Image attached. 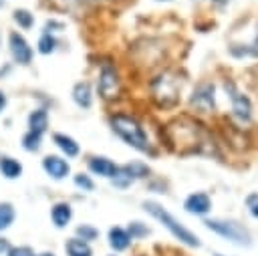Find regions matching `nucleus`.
<instances>
[{
  "label": "nucleus",
  "mask_w": 258,
  "mask_h": 256,
  "mask_svg": "<svg viewBox=\"0 0 258 256\" xmlns=\"http://www.w3.org/2000/svg\"><path fill=\"white\" fill-rule=\"evenodd\" d=\"M52 141H54V145H56L67 157H77V155H79V143H77L73 137H69V135H64V133H54V135H52Z\"/></svg>",
  "instance_id": "obj_17"
},
{
  "label": "nucleus",
  "mask_w": 258,
  "mask_h": 256,
  "mask_svg": "<svg viewBox=\"0 0 258 256\" xmlns=\"http://www.w3.org/2000/svg\"><path fill=\"white\" fill-rule=\"evenodd\" d=\"M183 208H185L189 214H206V212L212 208V202H210V198H208L206 194L198 191V194L187 196V200H185Z\"/></svg>",
  "instance_id": "obj_12"
},
{
  "label": "nucleus",
  "mask_w": 258,
  "mask_h": 256,
  "mask_svg": "<svg viewBox=\"0 0 258 256\" xmlns=\"http://www.w3.org/2000/svg\"><path fill=\"white\" fill-rule=\"evenodd\" d=\"M8 248H10L8 240H6V238H0V256H2L4 252H8Z\"/></svg>",
  "instance_id": "obj_32"
},
{
  "label": "nucleus",
  "mask_w": 258,
  "mask_h": 256,
  "mask_svg": "<svg viewBox=\"0 0 258 256\" xmlns=\"http://www.w3.org/2000/svg\"><path fill=\"white\" fill-rule=\"evenodd\" d=\"M143 208H145V212H149L155 220H159L177 240H181L183 244H187V246H200V240H198V236H194L187 228H183L167 210H163L159 204H155V202H143Z\"/></svg>",
  "instance_id": "obj_4"
},
{
  "label": "nucleus",
  "mask_w": 258,
  "mask_h": 256,
  "mask_svg": "<svg viewBox=\"0 0 258 256\" xmlns=\"http://www.w3.org/2000/svg\"><path fill=\"white\" fill-rule=\"evenodd\" d=\"M50 218H52V224L56 228H64L71 222V218H73V210H71V206L67 202H58V204L52 206Z\"/></svg>",
  "instance_id": "obj_14"
},
{
  "label": "nucleus",
  "mask_w": 258,
  "mask_h": 256,
  "mask_svg": "<svg viewBox=\"0 0 258 256\" xmlns=\"http://www.w3.org/2000/svg\"><path fill=\"white\" fill-rule=\"evenodd\" d=\"M206 226L210 230H214L216 234L232 240L234 244H240V246H248L250 244V234L236 222H222V220H206Z\"/></svg>",
  "instance_id": "obj_5"
},
{
  "label": "nucleus",
  "mask_w": 258,
  "mask_h": 256,
  "mask_svg": "<svg viewBox=\"0 0 258 256\" xmlns=\"http://www.w3.org/2000/svg\"><path fill=\"white\" fill-rule=\"evenodd\" d=\"M8 256H36L30 246H12L8 248Z\"/></svg>",
  "instance_id": "obj_28"
},
{
  "label": "nucleus",
  "mask_w": 258,
  "mask_h": 256,
  "mask_svg": "<svg viewBox=\"0 0 258 256\" xmlns=\"http://www.w3.org/2000/svg\"><path fill=\"white\" fill-rule=\"evenodd\" d=\"M75 183H77V187H81V189H85V191H91L95 185H93V181H91V177L89 175H85V173H79V175H75Z\"/></svg>",
  "instance_id": "obj_27"
},
{
  "label": "nucleus",
  "mask_w": 258,
  "mask_h": 256,
  "mask_svg": "<svg viewBox=\"0 0 258 256\" xmlns=\"http://www.w3.org/2000/svg\"><path fill=\"white\" fill-rule=\"evenodd\" d=\"M12 18H14V22H16L20 28H24V30H28V28L34 26V14L28 12L26 8H18V10H14Z\"/></svg>",
  "instance_id": "obj_21"
},
{
  "label": "nucleus",
  "mask_w": 258,
  "mask_h": 256,
  "mask_svg": "<svg viewBox=\"0 0 258 256\" xmlns=\"http://www.w3.org/2000/svg\"><path fill=\"white\" fill-rule=\"evenodd\" d=\"M230 50H232V54H236V56H258V28H256V34H254V38H252L250 44H244L242 48H238V46L234 44Z\"/></svg>",
  "instance_id": "obj_22"
},
{
  "label": "nucleus",
  "mask_w": 258,
  "mask_h": 256,
  "mask_svg": "<svg viewBox=\"0 0 258 256\" xmlns=\"http://www.w3.org/2000/svg\"><path fill=\"white\" fill-rule=\"evenodd\" d=\"M157 2H169V0H157Z\"/></svg>",
  "instance_id": "obj_37"
},
{
  "label": "nucleus",
  "mask_w": 258,
  "mask_h": 256,
  "mask_svg": "<svg viewBox=\"0 0 258 256\" xmlns=\"http://www.w3.org/2000/svg\"><path fill=\"white\" fill-rule=\"evenodd\" d=\"M8 50H10V56L16 65H30L32 60V46L28 44V40L20 34V32H10L8 34Z\"/></svg>",
  "instance_id": "obj_7"
},
{
  "label": "nucleus",
  "mask_w": 258,
  "mask_h": 256,
  "mask_svg": "<svg viewBox=\"0 0 258 256\" xmlns=\"http://www.w3.org/2000/svg\"><path fill=\"white\" fill-rule=\"evenodd\" d=\"M42 169L46 171L48 177L52 179H64L71 173V165L67 159H62L60 155H44L42 159Z\"/></svg>",
  "instance_id": "obj_10"
},
{
  "label": "nucleus",
  "mask_w": 258,
  "mask_h": 256,
  "mask_svg": "<svg viewBox=\"0 0 258 256\" xmlns=\"http://www.w3.org/2000/svg\"><path fill=\"white\" fill-rule=\"evenodd\" d=\"M2 6H4V0H0V8H2Z\"/></svg>",
  "instance_id": "obj_35"
},
{
  "label": "nucleus",
  "mask_w": 258,
  "mask_h": 256,
  "mask_svg": "<svg viewBox=\"0 0 258 256\" xmlns=\"http://www.w3.org/2000/svg\"><path fill=\"white\" fill-rule=\"evenodd\" d=\"M111 129L113 133H117V137H121L129 147L143 151V153H151V145L147 139V133L143 131L141 123L129 115H113L111 117Z\"/></svg>",
  "instance_id": "obj_2"
},
{
  "label": "nucleus",
  "mask_w": 258,
  "mask_h": 256,
  "mask_svg": "<svg viewBox=\"0 0 258 256\" xmlns=\"http://www.w3.org/2000/svg\"><path fill=\"white\" fill-rule=\"evenodd\" d=\"M48 127V113L46 109H34L30 111L28 115V131H34V133H44Z\"/></svg>",
  "instance_id": "obj_16"
},
{
  "label": "nucleus",
  "mask_w": 258,
  "mask_h": 256,
  "mask_svg": "<svg viewBox=\"0 0 258 256\" xmlns=\"http://www.w3.org/2000/svg\"><path fill=\"white\" fill-rule=\"evenodd\" d=\"M40 141H42V135H40V133L26 131V133L22 135V147H24L26 151H30V153H34V151L40 149Z\"/></svg>",
  "instance_id": "obj_24"
},
{
  "label": "nucleus",
  "mask_w": 258,
  "mask_h": 256,
  "mask_svg": "<svg viewBox=\"0 0 258 256\" xmlns=\"http://www.w3.org/2000/svg\"><path fill=\"white\" fill-rule=\"evenodd\" d=\"M85 2H99V0H85Z\"/></svg>",
  "instance_id": "obj_36"
},
{
  "label": "nucleus",
  "mask_w": 258,
  "mask_h": 256,
  "mask_svg": "<svg viewBox=\"0 0 258 256\" xmlns=\"http://www.w3.org/2000/svg\"><path fill=\"white\" fill-rule=\"evenodd\" d=\"M189 103L198 113H210L214 109V85H210V83L198 85Z\"/></svg>",
  "instance_id": "obj_8"
},
{
  "label": "nucleus",
  "mask_w": 258,
  "mask_h": 256,
  "mask_svg": "<svg viewBox=\"0 0 258 256\" xmlns=\"http://www.w3.org/2000/svg\"><path fill=\"white\" fill-rule=\"evenodd\" d=\"M4 107H6V95L0 91V113L4 111Z\"/></svg>",
  "instance_id": "obj_33"
},
{
  "label": "nucleus",
  "mask_w": 258,
  "mask_h": 256,
  "mask_svg": "<svg viewBox=\"0 0 258 256\" xmlns=\"http://www.w3.org/2000/svg\"><path fill=\"white\" fill-rule=\"evenodd\" d=\"M89 169L95 175H101V177H115V173L119 171V165H115L107 157H91L89 159Z\"/></svg>",
  "instance_id": "obj_11"
},
{
  "label": "nucleus",
  "mask_w": 258,
  "mask_h": 256,
  "mask_svg": "<svg viewBox=\"0 0 258 256\" xmlns=\"http://www.w3.org/2000/svg\"><path fill=\"white\" fill-rule=\"evenodd\" d=\"M226 91H228V95L232 99V111H234V115L240 121H248L252 117V105H250L248 97H244L232 83H226Z\"/></svg>",
  "instance_id": "obj_9"
},
{
  "label": "nucleus",
  "mask_w": 258,
  "mask_h": 256,
  "mask_svg": "<svg viewBox=\"0 0 258 256\" xmlns=\"http://www.w3.org/2000/svg\"><path fill=\"white\" fill-rule=\"evenodd\" d=\"M147 228L145 226H141V222H133L131 226H129V236L131 238H141V236H147Z\"/></svg>",
  "instance_id": "obj_29"
},
{
  "label": "nucleus",
  "mask_w": 258,
  "mask_h": 256,
  "mask_svg": "<svg viewBox=\"0 0 258 256\" xmlns=\"http://www.w3.org/2000/svg\"><path fill=\"white\" fill-rule=\"evenodd\" d=\"M181 93V81L173 73H163L151 83V97L157 107L169 109L179 103Z\"/></svg>",
  "instance_id": "obj_3"
},
{
  "label": "nucleus",
  "mask_w": 258,
  "mask_h": 256,
  "mask_svg": "<svg viewBox=\"0 0 258 256\" xmlns=\"http://www.w3.org/2000/svg\"><path fill=\"white\" fill-rule=\"evenodd\" d=\"M165 137L169 141V147L181 155L202 153V151H206V145H208L202 125L194 123L187 117H181V119L169 123L165 129Z\"/></svg>",
  "instance_id": "obj_1"
},
{
  "label": "nucleus",
  "mask_w": 258,
  "mask_h": 256,
  "mask_svg": "<svg viewBox=\"0 0 258 256\" xmlns=\"http://www.w3.org/2000/svg\"><path fill=\"white\" fill-rule=\"evenodd\" d=\"M121 169H123L131 179H133V177H143V175H147V171H149L143 163H127V165H123Z\"/></svg>",
  "instance_id": "obj_25"
},
{
  "label": "nucleus",
  "mask_w": 258,
  "mask_h": 256,
  "mask_svg": "<svg viewBox=\"0 0 258 256\" xmlns=\"http://www.w3.org/2000/svg\"><path fill=\"white\" fill-rule=\"evenodd\" d=\"M38 256H54L52 252H42V254H38Z\"/></svg>",
  "instance_id": "obj_34"
},
{
  "label": "nucleus",
  "mask_w": 258,
  "mask_h": 256,
  "mask_svg": "<svg viewBox=\"0 0 258 256\" xmlns=\"http://www.w3.org/2000/svg\"><path fill=\"white\" fill-rule=\"evenodd\" d=\"M246 204H248V208H250V214H252L254 218H258V194H252V196H248Z\"/></svg>",
  "instance_id": "obj_30"
},
{
  "label": "nucleus",
  "mask_w": 258,
  "mask_h": 256,
  "mask_svg": "<svg viewBox=\"0 0 258 256\" xmlns=\"http://www.w3.org/2000/svg\"><path fill=\"white\" fill-rule=\"evenodd\" d=\"M16 218V212H14V206L10 202H0V232L10 228L12 222Z\"/></svg>",
  "instance_id": "obj_20"
},
{
  "label": "nucleus",
  "mask_w": 258,
  "mask_h": 256,
  "mask_svg": "<svg viewBox=\"0 0 258 256\" xmlns=\"http://www.w3.org/2000/svg\"><path fill=\"white\" fill-rule=\"evenodd\" d=\"M109 244H111V248L117 250V252L127 250L129 244H131V236H129V232L123 230V228H111V230H109Z\"/></svg>",
  "instance_id": "obj_18"
},
{
  "label": "nucleus",
  "mask_w": 258,
  "mask_h": 256,
  "mask_svg": "<svg viewBox=\"0 0 258 256\" xmlns=\"http://www.w3.org/2000/svg\"><path fill=\"white\" fill-rule=\"evenodd\" d=\"M99 236V232L93 228V226H87V224H83V226H79L77 228V238H81V240H85V242H89V240H95Z\"/></svg>",
  "instance_id": "obj_26"
},
{
  "label": "nucleus",
  "mask_w": 258,
  "mask_h": 256,
  "mask_svg": "<svg viewBox=\"0 0 258 256\" xmlns=\"http://www.w3.org/2000/svg\"><path fill=\"white\" fill-rule=\"evenodd\" d=\"M54 28L62 30V28H64V24H62V22H56V20H48V22L44 24V32H50V34H52V32H56Z\"/></svg>",
  "instance_id": "obj_31"
},
{
  "label": "nucleus",
  "mask_w": 258,
  "mask_h": 256,
  "mask_svg": "<svg viewBox=\"0 0 258 256\" xmlns=\"http://www.w3.org/2000/svg\"><path fill=\"white\" fill-rule=\"evenodd\" d=\"M97 89H99V95L105 99V101H111L119 95V89H121V83H119V75L117 71L111 67V65H103L101 73H99V83H97Z\"/></svg>",
  "instance_id": "obj_6"
},
{
  "label": "nucleus",
  "mask_w": 258,
  "mask_h": 256,
  "mask_svg": "<svg viewBox=\"0 0 258 256\" xmlns=\"http://www.w3.org/2000/svg\"><path fill=\"white\" fill-rule=\"evenodd\" d=\"M73 101H75L79 107H83V109H89V107H91V103H93V93H91V85H89L87 81L75 85V89H73Z\"/></svg>",
  "instance_id": "obj_15"
},
{
  "label": "nucleus",
  "mask_w": 258,
  "mask_h": 256,
  "mask_svg": "<svg viewBox=\"0 0 258 256\" xmlns=\"http://www.w3.org/2000/svg\"><path fill=\"white\" fill-rule=\"evenodd\" d=\"M0 175L6 179H18L22 175V163L12 155H0Z\"/></svg>",
  "instance_id": "obj_13"
},
{
  "label": "nucleus",
  "mask_w": 258,
  "mask_h": 256,
  "mask_svg": "<svg viewBox=\"0 0 258 256\" xmlns=\"http://www.w3.org/2000/svg\"><path fill=\"white\" fill-rule=\"evenodd\" d=\"M67 256H93V250L89 246V242L81 240V238H71L64 244Z\"/></svg>",
  "instance_id": "obj_19"
},
{
  "label": "nucleus",
  "mask_w": 258,
  "mask_h": 256,
  "mask_svg": "<svg viewBox=\"0 0 258 256\" xmlns=\"http://www.w3.org/2000/svg\"><path fill=\"white\" fill-rule=\"evenodd\" d=\"M56 44H58V40L54 38V34H50V32H44L40 38H38V52L40 54H50V52H54L56 50Z\"/></svg>",
  "instance_id": "obj_23"
},
{
  "label": "nucleus",
  "mask_w": 258,
  "mask_h": 256,
  "mask_svg": "<svg viewBox=\"0 0 258 256\" xmlns=\"http://www.w3.org/2000/svg\"><path fill=\"white\" fill-rule=\"evenodd\" d=\"M216 256H220V254H216Z\"/></svg>",
  "instance_id": "obj_38"
}]
</instances>
